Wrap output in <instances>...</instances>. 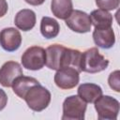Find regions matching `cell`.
<instances>
[{"label":"cell","mask_w":120,"mask_h":120,"mask_svg":"<svg viewBox=\"0 0 120 120\" xmlns=\"http://www.w3.org/2000/svg\"><path fill=\"white\" fill-rule=\"evenodd\" d=\"M67 26L77 33H87L91 30V20L87 13L82 10H72L66 19Z\"/></svg>","instance_id":"8"},{"label":"cell","mask_w":120,"mask_h":120,"mask_svg":"<svg viewBox=\"0 0 120 120\" xmlns=\"http://www.w3.org/2000/svg\"><path fill=\"white\" fill-rule=\"evenodd\" d=\"M36 14L33 10L31 9H22L20 10L14 19V23L15 25L22 30V31H29L31 30L35 24H36Z\"/></svg>","instance_id":"12"},{"label":"cell","mask_w":120,"mask_h":120,"mask_svg":"<svg viewBox=\"0 0 120 120\" xmlns=\"http://www.w3.org/2000/svg\"><path fill=\"white\" fill-rule=\"evenodd\" d=\"M28 107L35 112H41L48 107L51 102L50 91L42 85L37 84L32 86L24 96Z\"/></svg>","instance_id":"3"},{"label":"cell","mask_w":120,"mask_h":120,"mask_svg":"<svg viewBox=\"0 0 120 120\" xmlns=\"http://www.w3.org/2000/svg\"><path fill=\"white\" fill-rule=\"evenodd\" d=\"M51 9L52 14L61 20H66L72 12L73 6L71 0H52Z\"/></svg>","instance_id":"16"},{"label":"cell","mask_w":120,"mask_h":120,"mask_svg":"<svg viewBox=\"0 0 120 120\" xmlns=\"http://www.w3.org/2000/svg\"><path fill=\"white\" fill-rule=\"evenodd\" d=\"M120 0H96L97 6L104 10H113L118 8Z\"/></svg>","instance_id":"18"},{"label":"cell","mask_w":120,"mask_h":120,"mask_svg":"<svg viewBox=\"0 0 120 120\" xmlns=\"http://www.w3.org/2000/svg\"><path fill=\"white\" fill-rule=\"evenodd\" d=\"M99 120H115L119 112V102L110 96H100L95 102Z\"/></svg>","instance_id":"5"},{"label":"cell","mask_w":120,"mask_h":120,"mask_svg":"<svg viewBox=\"0 0 120 120\" xmlns=\"http://www.w3.org/2000/svg\"><path fill=\"white\" fill-rule=\"evenodd\" d=\"M8 3L6 0H0V17H3L8 12Z\"/></svg>","instance_id":"21"},{"label":"cell","mask_w":120,"mask_h":120,"mask_svg":"<svg viewBox=\"0 0 120 120\" xmlns=\"http://www.w3.org/2000/svg\"><path fill=\"white\" fill-rule=\"evenodd\" d=\"M91 23L95 28H109L112 27V15L104 9H96L93 10L90 14Z\"/></svg>","instance_id":"15"},{"label":"cell","mask_w":120,"mask_h":120,"mask_svg":"<svg viewBox=\"0 0 120 120\" xmlns=\"http://www.w3.org/2000/svg\"><path fill=\"white\" fill-rule=\"evenodd\" d=\"M109 60L99 53L98 48L93 47L82 52L81 70L88 73H98L107 68Z\"/></svg>","instance_id":"2"},{"label":"cell","mask_w":120,"mask_h":120,"mask_svg":"<svg viewBox=\"0 0 120 120\" xmlns=\"http://www.w3.org/2000/svg\"><path fill=\"white\" fill-rule=\"evenodd\" d=\"M60 26L56 20L50 17H43L40 22V32L45 38H53L59 34Z\"/></svg>","instance_id":"17"},{"label":"cell","mask_w":120,"mask_h":120,"mask_svg":"<svg viewBox=\"0 0 120 120\" xmlns=\"http://www.w3.org/2000/svg\"><path fill=\"white\" fill-rule=\"evenodd\" d=\"M79 73L77 69L71 67L60 68L54 75V82L61 89H71L79 83Z\"/></svg>","instance_id":"7"},{"label":"cell","mask_w":120,"mask_h":120,"mask_svg":"<svg viewBox=\"0 0 120 120\" xmlns=\"http://www.w3.org/2000/svg\"><path fill=\"white\" fill-rule=\"evenodd\" d=\"M46 61V51L39 46L28 48L22 55V64L23 68L30 70L41 69Z\"/></svg>","instance_id":"6"},{"label":"cell","mask_w":120,"mask_h":120,"mask_svg":"<svg viewBox=\"0 0 120 120\" xmlns=\"http://www.w3.org/2000/svg\"><path fill=\"white\" fill-rule=\"evenodd\" d=\"M24 1L32 6H39V5L43 4L45 0H24Z\"/></svg>","instance_id":"22"},{"label":"cell","mask_w":120,"mask_h":120,"mask_svg":"<svg viewBox=\"0 0 120 120\" xmlns=\"http://www.w3.org/2000/svg\"><path fill=\"white\" fill-rule=\"evenodd\" d=\"M39 84V82L33 78V77H26V76H19L12 84L13 92L21 98H24L25 94L27 91L34 85Z\"/></svg>","instance_id":"14"},{"label":"cell","mask_w":120,"mask_h":120,"mask_svg":"<svg viewBox=\"0 0 120 120\" xmlns=\"http://www.w3.org/2000/svg\"><path fill=\"white\" fill-rule=\"evenodd\" d=\"M101 95V87L95 83H82L78 88V96L86 103H94Z\"/></svg>","instance_id":"13"},{"label":"cell","mask_w":120,"mask_h":120,"mask_svg":"<svg viewBox=\"0 0 120 120\" xmlns=\"http://www.w3.org/2000/svg\"><path fill=\"white\" fill-rule=\"evenodd\" d=\"M119 70H115L113 72H112L109 76V79H108V82H109V85L112 89H113L114 91L116 92H119L120 91V81H119Z\"/></svg>","instance_id":"19"},{"label":"cell","mask_w":120,"mask_h":120,"mask_svg":"<svg viewBox=\"0 0 120 120\" xmlns=\"http://www.w3.org/2000/svg\"><path fill=\"white\" fill-rule=\"evenodd\" d=\"M22 44L21 33L13 28H4L0 32V45L7 52H14L19 49Z\"/></svg>","instance_id":"10"},{"label":"cell","mask_w":120,"mask_h":120,"mask_svg":"<svg viewBox=\"0 0 120 120\" xmlns=\"http://www.w3.org/2000/svg\"><path fill=\"white\" fill-rule=\"evenodd\" d=\"M8 103V96L4 90L0 89V111H2Z\"/></svg>","instance_id":"20"},{"label":"cell","mask_w":120,"mask_h":120,"mask_svg":"<svg viewBox=\"0 0 120 120\" xmlns=\"http://www.w3.org/2000/svg\"><path fill=\"white\" fill-rule=\"evenodd\" d=\"M81 56L82 52L78 50L66 48L60 44H52L46 49L45 65L53 70L71 67L81 72Z\"/></svg>","instance_id":"1"},{"label":"cell","mask_w":120,"mask_h":120,"mask_svg":"<svg viewBox=\"0 0 120 120\" xmlns=\"http://www.w3.org/2000/svg\"><path fill=\"white\" fill-rule=\"evenodd\" d=\"M93 39L96 45L102 49H110L114 45L115 36L113 29L109 28H95L93 32Z\"/></svg>","instance_id":"11"},{"label":"cell","mask_w":120,"mask_h":120,"mask_svg":"<svg viewBox=\"0 0 120 120\" xmlns=\"http://www.w3.org/2000/svg\"><path fill=\"white\" fill-rule=\"evenodd\" d=\"M86 111V102L79 96H70L63 102L62 120H82Z\"/></svg>","instance_id":"4"},{"label":"cell","mask_w":120,"mask_h":120,"mask_svg":"<svg viewBox=\"0 0 120 120\" xmlns=\"http://www.w3.org/2000/svg\"><path fill=\"white\" fill-rule=\"evenodd\" d=\"M21 75H22L21 65L15 61H8L0 68V84L4 87H11L14 81Z\"/></svg>","instance_id":"9"}]
</instances>
